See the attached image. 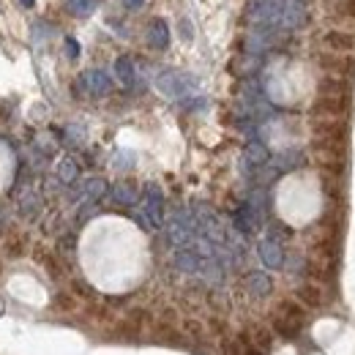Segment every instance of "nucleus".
I'll return each mask as SVG.
<instances>
[{
	"mask_svg": "<svg viewBox=\"0 0 355 355\" xmlns=\"http://www.w3.org/2000/svg\"><path fill=\"white\" fill-rule=\"evenodd\" d=\"M342 8H347V11H345L347 17H355V0H347V3L342 6Z\"/></svg>",
	"mask_w": 355,
	"mask_h": 355,
	"instance_id": "412c9836",
	"label": "nucleus"
},
{
	"mask_svg": "<svg viewBox=\"0 0 355 355\" xmlns=\"http://www.w3.org/2000/svg\"><path fill=\"white\" fill-rule=\"evenodd\" d=\"M58 175H60V180H63V183H71V180L77 178V164H74L71 159H63V162H60Z\"/></svg>",
	"mask_w": 355,
	"mask_h": 355,
	"instance_id": "f3484780",
	"label": "nucleus"
},
{
	"mask_svg": "<svg viewBox=\"0 0 355 355\" xmlns=\"http://www.w3.org/2000/svg\"><path fill=\"white\" fill-rule=\"evenodd\" d=\"M66 8L74 14V17H88L96 11V0H69Z\"/></svg>",
	"mask_w": 355,
	"mask_h": 355,
	"instance_id": "2eb2a0df",
	"label": "nucleus"
},
{
	"mask_svg": "<svg viewBox=\"0 0 355 355\" xmlns=\"http://www.w3.org/2000/svg\"><path fill=\"white\" fill-rule=\"evenodd\" d=\"M298 298H301V304L304 306H309V309H317V306H322V287H317V284H304V287H298Z\"/></svg>",
	"mask_w": 355,
	"mask_h": 355,
	"instance_id": "9d476101",
	"label": "nucleus"
},
{
	"mask_svg": "<svg viewBox=\"0 0 355 355\" xmlns=\"http://www.w3.org/2000/svg\"><path fill=\"white\" fill-rule=\"evenodd\" d=\"M83 189H85V197L93 202V200H98V197L107 191V183H104V178H90V180H85Z\"/></svg>",
	"mask_w": 355,
	"mask_h": 355,
	"instance_id": "dca6fc26",
	"label": "nucleus"
},
{
	"mask_svg": "<svg viewBox=\"0 0 355 355\" xmlns=\"http://www.w3.org/2000/svg\"><path fill=\"white\" fill-rule=\"evenodd\" d=\"M115 74H118V80H121L126 88L134 85V77H137V74H134V63L129 58H118V60H115Z\"/></svg>",
	"mask_w": 355,
	"mask_h": 355,
	"instance_id": "f8f14e48",
	"label": "nucleus"
},
{
	"mask_svg": "<svg viewBox=\"0 0 355 355\" xmlns=\"http://www.w3.org/2000/svg\"><path fill=\"white\" fill-rule=\"evenodd\" d=\"M139 222L145 224L148 230H156L164 222V194L159 186H148L145 197H142V208H139Z\"/></svg>",
	"mask_w": 355,
	"mask_h": 355,
	"instance_id": "f03ea898",
	"label": "nucleus"
},
{
	"mask_svg": "<svg viewBox=\"0 0 355 355\" xmlns=\"http://www.w3.org/2000/svg\"><path fill=\"white\" fill-rule=\"evenodd\" d=\"M246 162L252 164V167H263L268 162V150L263 142H252L249 148H246Z\"/></svg>",
	"mask_w": 355,
	"mask_h": 355,
	"instance_id": "4468645a",
	"label": "nucleus"
},
{
	"mask_svg": "<svg viewBox=\"0 0 355 355\" xmlns=\"http://www.w3.org/2000/svg\"><path fill=\"white\" fill-rule=\"evenodd\" d=\"M123 3H126V8H139L145 0H123Z\"/></svg>",
	"mask_w": 355,
	"mask_h": 355,
	"instance_id": "4be33fe9",
	"label": "nucleus"
},
{
	"mask_svg": "<svg viewBox=\"0 0 355 355\" xmlns=\"http://www.w3.org/2000/svg\"><path fill=\"white\" fill-rule=\"evenodd\" d=\"M22 6H33V0H22Z\"/></svg>",
	"mask_w": 355,
	"mask_h": 355,
	"instance_id": "5701e85b",
	"label": "nucleus"
},
{
	"mask_svg": "<svg viewBox=\"0 0 355 355\" xmlns=\"http://www.w3.org/2000/svg\"><path fill=\"white\" fill-rule=\"evenodd\" d=\"M148 44L153 49H164L170 44V25L164 19H150L148 25Z\"/></svg>",
	"mask_w": 355,
	"mask_h": 355,
	"instance_id": "6e6552de",
	"label": "nucleus"
},
{
	"mask_svg": "<svg viewBox=\"0 0 355 355\" xmlns=\"http://www.w3.org/2000/svg\"><path fill=\"white\" fill-rule=\"evenodd\" d=\"M243 287H246V293H249L252 298H268V295H270V290H273V282H270V276H268V273H257V270H252V273L243 279Z\"/></svg>",
	"mask_w": 355,
	"mask_h": 355,
	"instance_id": "39448f33",
	"label": "nucleus"
},
{
	"mask_svg": "<svg viewBox=\"0 0 355 355\" xmlns=\"http://www.w3.org/2000/svg\"><path fill=\"white\" fill-rule=\"evenodd\" d=\"M325 44L331 46V49H336V52H353L355 49V36L350 33H339V31H334V33H328L325 36Z\"/></svg>",
	"mask_w": 355,
	"mask_h": 355,
	"instance_id": "9b49d317",
	"label": "nucleus"
},
{
	"mask_svg": "<svg viewBox=\"0 0 355 355\" xmlns=\"http://www.w3.org/2000/svg\"><path fill=\"white\" fill-rule=\"evenodd\" d=\"M159 88L164 90L167 96H173V98H180L186 90L191 88V80H189L186 74H175V71H170V74H164V77L159 80Z\"/></svg>",
	"mask_w": 355,
	"mask_h": 355,
	"instance_id": "423d86ee",
	"label": "nucleus"
},
{
	"mask_svg": "<svg viewBox=\"0 0 355 355\" xmlns=\"http://www.w3.org/2000/svg\"><path fill=\"white\" fill-rule=\"evenodd\" d=\"M55 309H74V304H71V298L69 295H55Z\"/></svg>",
	"mask_w": 355,
	"mask_h": 355,
	"instance_id": "6ab92c4d",
	"label": "nucleus"
},
{
	"mask_svg": "<svg viewBox=\"0 0 355 355\" xmlns=\"http://www.w3.org/2000/svg\"><path fill=\"white\" fill-rule=\"evenodd\" d=\"M304 322H306V306L301 301H282L273 317V331L284 339H295L304 331Z\"/></svg>",
	"mask_w": 355,
	"mask_h": 355,
	"instance_id": "f257e3e1",
	"label": "nucleus"
},
{
	"mask_svg": "<svg viewBox=\"0 0 355 355\" xmlns=\"http://www.w3.org/2000/svg\"><path fill=\"white\" fill-rule=\"evenodd\" d=\"M235 227L243 232V235H252L257 227H260V208H254V202H246L235 211Z\"/></svg>",
	"mask_w": 355,
	"mask_h": 355,
	"instance_id": "20e7f679",
	"label": "nucleus"
},
{
	"mask_svg": "<svg viewBox=\"0 0 355 355\" xmlns=\"http://www.w3.org/2000/svg\"><path fill=\"white\" fill-rule=\"evenodd\" d=\"M260 257H263V263H266L268 268L284 266V249H282V243L273 241V238H266V241L260 243Z\"/></svg>",
	"mask_w": 355,
	"mask_h": 355,
	"instance_id": "0eeeda50",
	"label": "nucleus"
},
{
	"mask_svg": "<svg viewBox=\"0 0 355 355\" xmlns=\"http://www.w3.org/2000/svg\"><path fill=\"white\" fill-rule=\"evenodd\" d=\"M320 63H322L325 69H331V71H336L339 77H345V74H350V71H353V66H355L353 60H350V58H345V55H342V58H322Z\"/></svg>",
	"mask_w": 355,
	"mask_h": 355,
	"instance_id": "ddd939ff",
	"label": "nucleus"
},
{
	"mask_svg": "<svg viewBox=\"0 0 355 355\" xmlns=\"http://www.w3.org/2000/svg\"><path fill=\"white\" fill-rule=\"evenodd\" d=\"M137 197H139V191H137V186H134L132 180H121V183H115V189H112V200H115L118 205H134Z\"/></svg>",
	"mask_w": 355,
	"mask_h": 355,
	"instance_id": "1a4fd4ad",
	"label": "nucleus"
},
{
	"mask_svg": "<svg viewBox=\"0 0 355 355\" xmlns=\"http://www.w3.org/2000/svg\"><path fill=\"white\" fill-rule=\"evenodd\" d=\"M6 249H8V254H11V257H19V254L25 252V241L14 232V235H8V238H6Z\"/></svg>",
	"mask_w": 355,
	"mask_h": 355,
	"instance_id": "a211bd4d",
	"label": "nucleus"
},
{
	"mask_svg": "<svg viewBox=\"0 0 355 355\" xmlns=\"http://www.w3.org/2000/svg\"><path fill=\"white\" fill-rule=\"evenodd\" d=\"M0 273H3V260H0Z\"/></svg>",
	"mask_w": 355,
	"mask_h": 355,
	"instance_id": "b1692460",
	"label": "nucleus"
},
{
	"mask_svg": "<svg viewBox=\"0 0 355 355\" xmlns=\"http://www.w3.org/2000/svg\"><path fill=\"white\" fill-rule=\"evenodd\" d=\"M66 52H69V58H71V60H74V58H77V55H80V44H77V42H74V39H66Z\"/></svg>",
	"mask_w": 355,
	"mask_h": 355,
	"instance_id": "aec40b11",
	"label": "nucleus"
},
{
	"mask_svg": "<svg viewBox=\"0 0 355 355\" xmlns=\"http://www.w3.org/2000/svg\"><path fill=\"white\" fill-rule=\"evenodd\" d=\"M80 90H85L88 96H107L112 90V80L107 77V71L90 69L80 77Z\"/></svg>",
	"mask_w": 355,
	"mask_h": 355,
	"instance_id": "7ed1b4c3",
	"label": "nucleus"
}]
</instances>
